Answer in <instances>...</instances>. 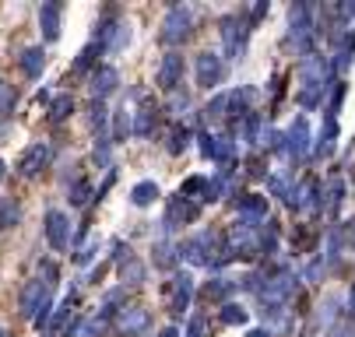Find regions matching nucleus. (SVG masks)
Wrapping results in <instances>:
<instances>
[{
    "instance_id": "nucleus-1",
    "label": "nucleus",
    "mask_w": 355,
    "mask_h": 337,
    "mask_svg": "<svg viewBox=\"0 0 355 337\" xmlns=\"http://www.w3.org/2000/svg\"><path fill=\"white\" fill-rule=\"evenodd\" d=\"M176 257L193 264V267H208V271H222L225 267V239L218 228H205L183 243H176Z\"/></svg>"
},
{
    "instance_id": "nucleus-2",
    "label": "nucleus",
    "mask_w": 355,
    "mask_h": 337,
    "mask_svg": "<svg viewBox=\"0 0 355 337\" xmlns=\"http://www.w3.org/2000/svg\"><path fill=\"white\" fill-rule=\"evenodd\" d=\"M218 35H222V60H243L246 46H250V21H246V11H225L218 18Z\"/></svg>"
},
{
    "instance_id": "nucleus-3",
    "label": "nucleus",
    "mask_w": 355,
    "mask_h": 337,
    "mask_svg": "<svg viewBox=\"0 0 355 337\" xmlns=\"http://www.w3.org/2000/svg\"><path fill=\"white\" fill-rule=\"evenodd\" d=\"M130 35H134V32H130V21L120 18L116 8H110L103 18H98V25H95V39H92V42L103 46V53L116 57V53H123L127 46H130Z\"/></svg>"
},
{
    "instance_id": "nucleus-4",
    "label": "nucleus",
    "mask_w": 355,
    "mask_h": 337,
    "mask_svg": "<svg viewBox=\"0 0 355 337\" xmlns=\"http://www.w3.org/2000/svg\"><path fill=\"white\" fill-rule=\"evenodd\" d=\"M288 42L295 46L299 57H310L317 46V28H313V4L299 0L288 8Z\"/></svg>"
},
{
    "instance_id": "nucleus-5",
    "label": "nucleus",
    "mask_w": 355,
    "mask_h": 337,
    "mask_svg": "<svg viewBox=\"0 0 355 337\" xmlns=\"http://www.w3.org/2000/svg\"><path fill=\"white\" fill-rule=\"evenodd\" d=\"M197 148L208 162L222 169H236V137L232 134H215V130H197Z\"/></svg>"
},
{
    "instance_id": "nucleus-6",
    "label": "nucleus",
    "mask_w": 355,
    "mask_h": 337,
    "mask_svg": "<svg viewBox=\"0 0 355 337\" xmlns=\"http://www.w3.org/2000/svg\"><path fill=\"white\" fill-rule=\"evenodd\" d=\"M113 264H116V274H120V284L123 288H141L144 281H148V267H144V260L130 250V246H123V239H113Z\"/></svg>"
},
{
    "instance_id": "nucleus-7",
    "label": "nucleus",
    "mask_w": 355,
    "mask_h": 337,
    "mask_svg": "<svg viewBox=\"0 0 355 337\" xmlns=\"http://www.w3.org/2000/svg\"><path fill=\"white\" fill-rule=\"evenodd\" d=\"M193 299H197V284H193V274H187V271H176V274H173V281L166 284V309H169V316H173V320H183V316L190 313Z\"/></svg>"
},
{
    "instance_id": "nucleus-8",
    "label": "nucleus",
    "mask_w": 355,
    "mask_h": 337,
    "mask_svg": "<svg viewBox=\"0 0 355 337\" xmlns=\"http://www.w3.org/2000/svg\"><path fill=\"white\" fill-rule=\"evenodd\" d=\"M190 35H193V11H190L187 4H173V8L166 11V18H162L159 39L169 46V50H176V46H183Z\"/></svg>"
},
{
    "instance_id": "nucleus-9",
    "label": "nucleus",
    "mask_w": 355,
    "mask_h": 337,
    "mask_svg": "<svg viewBox=\"0 0 355 337\" xmlns=\"http://www.w3.org/2000/svg\"><path fill=\"white\" fill-rule=\"evenodd\" d=\"M225 74H229V64L222 60V53L200 50V53L193 57V78H197V84H200V88L215 91V88L225 81Z\"/></svg>"
},
{
    "instance_id": "nucleus-10",
    "label": "nucleus",
    "mask_w": 355,
    "mask_h": 337,
    "mask_svg": "<svg viewBox=\"0 0 355 337\" xmlns=\"http://www.w3.org/2000/svg\"><path fill=\"white\" fill-rule=\"evenodd\" d=\"M320 194H324L320 179H317V176H306V179H299V183H295L292 197H288V208H292L295 215H317V211H324Z\"/></svg>"
},
{
    "instance_id": "nucleus-11",
    "label": "nucleus",
    "mask_w": 355,
    "mask_h": 337,
    "mask_svg": "<svg viewBox=\"0 0 355 337\" xmlns=\"http://www.w3.org/2000/svg\"><path fill=\"white\" fill-rule=\"evenodd\" d=\"M53 144L49 140H35V144H28V148L21 152V158H18V176L21 179H35V176H42L49 165H53Z\"/></svg>"
},
{
    "instance_id": "nucleus-12",
    "label": "nucleus",
    "mask_w": 355,
    "mask_h": 337,
    "mask_svg": "<svg viewBox=\"0 0 355 337\" xmlns=\"http://www.w3.org/2000/svg\"><path fill=\"white\" fill-rule=\"evenodd\" d=\"M310 148H313L310 120L306 116H295L292 127L285 130V158L288 162H302V158H310Z\"/></svg>"
},
{
    "instance_id": "nucleus-13",
    "label": "nucleus",
    "mask_w": 355,
    "mask_h": 337,
    "mask_svg": "<svg viewBox=\"0 0 355 337\" xmlns=\"http://www.w3.org/2000/svg\"><path fill=\"white\" fill-rule=\"evenodd\" d=\"M42 235H46V243L53 246L57 253L71 250V218H67V211L49 208V211L42 215Z\"/></svg>"
},
{
    "instance_id": "nucleus-14",
    "label": "nucleus",
    "mask_w": 355,
    "mask_h": 337,
    "mask_svg": "<svg viewBox=\"0 0 355 337\" xmlns=\"http://www.w3.org/2000/svg\"><path fill=\"white\" fill-rule=\"evenodd\" d=\"M113 327H116V334L120 337H141V334H148V327H151V313L144 309V306H137V302H123L120 309H116V316H113Z\"/></svg>"
},
{
    "instance_id": "nucleus-15",
    "label": "nucleus",
    "mask_w": 355,
    "mask_h": 337,
    "mask_svg": "<svg viewBox=\"0 0 355 337\" xmlns=\"http://www.w3.org/2000/svg\"><path fill=\"white\" fill-rule=\"evenodd\" d=\"M183 74H187L183 53H180V50H169V53H162V60H159V67H155V84L169 95V91L183 88Z\"/></svg>"
},
{
    "instance_id": "nucleus-16",
    "label": "nucleus",
    "mask_w": 355,
    "mask_h": 337,
    "mask_svg": "<svg viewBox=\"0 0 355 337\" xmlns=\"http://www.w3.org/2000/svg\"><path fill=\"white\" fill-rule=\"evenodd\" d=\"M53 292H57V288H53V284H46L42 277L25 281L21 295H18V309H21V316H25V320H32V316L39 313V306H42V302H53Z\"/></svg>"
},
{
    "instance_id": "nucleus-17",
    "label": "nucleus",
    "mask_w": 355,
    "mask_h": 337,
    "mask_svg": "<svg viewBox=\"0 0 355 337\" xmlns=\"http://www.w3.org/2000/svg\"><path fill=\"white\" fill-rule=\"evenodd\" d=\"M200 218V204H193V201H187V197H169L166 201V218H162V228L166 232H176V228H183V225H193Z\"/></svg>"
},
{
    "instance_id": "nucleus-18",
    "label": "nucleus",
    "mask_w": 355,
    "mask_h": 337,
    "mask_svg": "<svg viewBox=\"0 0 355 337\" xmlns=\"http://www.w3.org/2000/svg\"><path fill=\"white\" fill-rule=\"evenodd\" d=\"M232 204H236L239 221H246V225H264L268 221V211H271L268 197H261V194H236Z\"/></svg>"
},
{
    "instance_id": "nucleus-19",
    "label": "nucleus",
    "mask_w": 355,
    "mask_h": 337,
    "mask_svg": "<svg viewBox=\"0 0 355 337\" xmlns=\"http://www.w3.org/2000/svg\"><path fill=\"white\" fill-rule=\"evenodd\" d=\"M60 28H64V4L60 0H46L39 4V32H42V42L53 46L60 39Z\"/></svg>"
},
{
    "instance_id": "nucleus-20",
    "label": "nucleus",
    "mask_w": 355,
    "mask_h": 337,
    "mask_svg": "<svg viewBox=\"0 0 355 337\" xmlns=\"http://www.w3.org/2000/svg\"><path fill=\"white\" fill-rule=\"evenodd\" d=\"M116 88H120V71H116L113 64H98V67L92 71V78H88V91H92V99H95V102H106Z\"/></svg>"
},
{
    "instance_id": "nucleus-21",
    "label": "nucleus",
    "mask_w": 355,
    "mask_h": 337,
    "mask_svg": "<svg viewBox=\"0 0 355 337\" xmlns=\"http://www.w3.org/2000/svg\"><path fill=\"white\" fill-rule=\"evenodd\" d=\"M232 292H236V281L232 277H225V274H215L211 281H205V288L197 292V299L205 302V306H225V302H232Z\"/></svg>"
},
{
    "instance_id": "nucleus-22",
    "label": "nucleus",
    "mask_w": 355,
    "mask_h": 337,
    "mask_svg": "<svg viewBox=\"0 0 355 337\" xmlns=\"http://www.w3.org/2000/svg\"><path fill=\"white\" fill-rule=\"evenodd\" d=\"M159 116H162V106L155 99H148V95H141V109L134 113V130L130 137H151L159 127Z\"/></svg>"
},
{
    "instance_id": "nucleus-23",
    "label": "nucleus",
    "mask_w": 355,
    "mask_h": 337,
    "mask_svg": "<svg viewBox=\"0 0 355 337\" xmlns=\"http://www.w3.org/2000/svg\"><path fill=\"white\" fill-rule=\"evenodd\" d=\"M338 116H327L324 113V127H320V134H317V140H313V148H310V155L320 162V158H331L334 155V148H338Z\"/></svg>"
},
{
    "instance_id": "nucleus-24",
    "label": "nucleus",
    "mask_w": 355,
    "mask_h": 337,
    "mask_svg": "<svg viewBox=\"0 0 355 337\" xmlns=\"http://www.w3.org/2000/svg\"><path fill=\"white\" fill-rule=\"evenodd\" d=\"M236 137H243V140L250 144V148H261L264 137H268V123H264V116H261L257 109H253V113L236 127Z\"/></svg>"
},
{
    "instance_id": "nucleus-25",
    "label": "nucleus",
    "mask_w": 355,
    "mask_h": 337,
    "mask_svg": "<svg viewBox=\"0 0 355 337\" xmlns=\"http://www.w3.org/2000/svg\"><path fill=\"white\" fill-rule=\"evenodd\" d=\"M18 67L28 81H39L42 71H46V50L42 46H25V50L18 53Z\"/></svg>"
},
{
    "instance_id": "nucleus-26",
    "label": "nucleus",
    "mask_w": 355,
    "mask_h": 337,
    "mask_svg": "<svg viewBox=\"0 0 355 337\" xmlns=\"http://www.w3.org/2000/svg\"><path fill=\"white\" fill-rule=\"evenodd\" d=\"M98 57H103V46H98V42L81 46V53L71 64V78H92V71L98 67Z\"/></svg>"
},
{
    "instance_id": "nucleus-27",
    "label": "nucleus",
    "mask_w": 355,
    "mask_h": 337,
    "mask_svg": "<svg viewBox=\"0 0 355 337\" xmlns=\"http://www.w3.org/2000/svg\"><path fill=\"white\" fill-rule=\"evenodd\" d=\"M151 264H155V271L162 274H173L180 257H176V243H169V239H159L155 246H151Z\"/></svg>"
},
{
    "instance_id": "nucleus-28",
    "label": "nucleus",
    "mask_w": 355,
    "mask_h": 337,
    "mask_svg": "<svg viewBox=\"0 0 355 337\" xmlns=\"http://www.w3.org/2000/svg\"><path fill=\"white\" fill-rule=\"evenodd\" d=\"M345 194H348V190H345V179L334 172V176L327 179V186H324V194H320V201H324V211L338 218V211H341V204H345Z\"/></svg>"
},
{
    "instance_id": "nucleus-29",
    "label": "nucleus",
    "mask_w": 355,
    "mask_h": 337,
    "mask_svg": "<svg viewBox=\"0 0 355 337\" xmlns=\"http://www.w3.org/2000/svg\"><path fill=\"white\" fill-rule=\"evenodd\" d=\"M74 99L71 95H57V99H49V109H46V123L49 127H60V123H67L71 116H74Z\"/></svg>"
},
{
    "instance_id": "nucleus-30",
    "label": "nucleus",
    "mask_w": 355,
    "mask_h": 337,
    "mask_svg": "<svg viewBox=\"0 0 355 337\" xmlns=\"http://www.w3.org/2000/svg\"><path fill=\"white\" fill-rule=\"evenodd\" d=\"M159 197H162V190H159L155 179H141V183L130 186V204H134V208H151Z\"/></svg>"
},
{
    "instance_id": "nucleus-31",
    "label": "nucleus",
    "mask_w": 355,
    "mask_h": 337,
    "mask_svg": "<svg viewBox=\"0 0 355 337\" xmlns=\"http://www.w3.org/2000/svg\"><path fill=\"white\" fill-rule=\"evenodd\" d=\"M130 130H134V113L127 109V102L113 113V127H110V140L113 144H123L127 137H130Z\"/></svg>"
},
{
    "instance_id": "nucleus-32",
    "label": "nucleus",
    "mask_w": 355,
    "mask_h": 337,
    "mask_svg": "<svg viewBox=\"0 0 355 337\" xmlns=\"http://www.w3.org/2000/svg\"><path fill=\"white\" fill-rule=\"evenodd\" d=\"M190 140H193V130L183 127V123H173L169 134H166V152H169V155H183V152L190 148Z\"/></svg>"
},
{
    "instance_id": "nucleus-33",
    "label": "nucleus",
    "mask_w": 355,
    "mask_h": 337,
    "mask_svg": "<svg viewBox=\"0 0 355 337\" xmlns=\"http://www.w3.org/2000/svg\"><path fill=\"white\" fill-rule=\"evenodd\" d=\"M180 197H187L193 204H205V197H208V176H187L180 183Z\"/></svg>"
},
{
    "instance_id": "nucleus-34",
    "label": "nucleus",
    "mask_w": 355,
    "mask_h": 337,
    "mask_svg": "<svg viewBox=\"0 0 355 337\" xmlns=\"http://www.w3.org/2000/svg\"><path fill=\"white\" fill-rule=\"evenodd\" d=\"M67 201H71V208H92L95 204V190H92V183L88 179H78V183H71L67 186Z\"/></svg>"
},
{
    "instance_id": "nucleus-35",
    "label": "nucleus",
    "mask_w": 355,
    "mask_h": 337,
    "mask_svg": "<svg viewBox=\"0 0 355 337\" xmlns=\"http://www.w3.org/2000/svg\"><path fill=\"white\" fill-rule=\"evenodd\" d=\"M92 158H95L98 169H113V140H110V130H106V134H95Z\"/></svg>"
},
{
    "instance_id": "nucleus-36",
    "label": "nucleus",
    "mask_w": 355,
    "mask_h": 337,
    "mask_svg": "<svg viewBox=\"0 0 355 337\" xmlns=\"http://www.w3.org/2000/svg\"><path fill=\"white\" fill-rule=\"evenodd\" d=\"M18 99H21V95H18V84H11V81L0 78V116L11 120L15 109H18Z\"/></svg>"
},
{
    "instance_id": "nucleus-37",
    "label": "nucleus",
    "mask_w": 355,
    "mask_h": 337,
    "mask_svg": "<svg viewBox=\"0 0 355 337\" xmlns=\"http://www.w3.org/2000/svg\"><path fill=\"white\" fill-rule=\"evenodd\" d=\"M193 102H190V91L187 88H176V91H169V102H166V113L169 116H176V123H183V116H187V109H190Z\"/></svg>"
},
{
    "instance_id": "nucleus-38",
    "label": "nucleus",
    "mask_w": 355,
    "mask_h": 337,
    "mask_svg": "<svg viewBox=\"0 0 355 337\" xmlns=\"http://www.w3.org/2000/svg\"><path fill=\"white\" fill-rule=\"evenodd\" d=\"M21 221V204L15 197H0V232H8Z\"/></svg>"
},
{
    "instance_id": "nucleus-39",
    "label": "nucleus",
    "mask_w": 355,
    "mask_h": 337,
    "mask_svg": "<svg viewBox=\"0 0 355 337\" xmlns=\"http://www.w3.org/2000/svg\"><path fill=\"white\" fill-rule=\"evenodd\" d=\"M88 127L95 130V134H106L110 130V109H106V102H88Z\"/></svg>"
},
{
    "instance_id": "nucleus-40",
    "label": "nucleus",
    "mask_w": 355,
    "mask_h": 337,
    "mask_svg": "<svg viewBox=\"0 0 355 337\" xmlns=\"http://www.w3.org/2000/svg\"><path fill=\"white\" fill-rule=\"evenodd\" d=\"M246 320H250V313H246L239 302H225V306L218 309V323H222V327H243Z\"/></svg>"
},
{
    "instance_id": "nucleus-41",
    "label": "nucleus",
    "mask_w": 355,
    "mask_h": 337,
    "mask_svg": "<svg viewBox=\"0 0 355 337\" xmlns=\"http://www.w3.org/2000/svg\"><path fill=\"white\" fill-rule=\"evenodd\" d=\"M225 102H229V91H218L215 99L205 106V120L208 123H225Z\"/></svg>"
},
{
    "instance_id": "nucleus-42",
    "label": "nucleus",
    "mask_w": 355,
    "mask_h": 337,
    "mask_svg": "<svg viewBox=\"0 0 355 337\" xmlns=\"http://www.w3.org/2000/svg\"><path fill=\"white\" fill-rule=\"evenodd\" d=\"M268 190L275 197H282L285 204H288V197H292V190H295V183L288 179V176H282V172H275V176H268Z\"/></svg>"
},
{
    "instance_id": "nucleus-43",
    "label": "nucleus",
    "mask_w": 355,
    "mask_h": 337,
    "mask_svg": "<svg viewBox=\"0 0 355 337\" xmlns=\"http://www.w3.org/2000/svg\"><path fill=\"white\" fill-rule=\"evenodd\" d=\"M103 250V239H92V243H81V246H74V264L78 267H88L92 260H95V253Z\"/></svg>"
},
{
    "instance_id": "nucleus-44",
    "label": "nucleus",
    "mask_w": 355,
    "mask_h": 337,
    "mask_svg": "<svg viewBox=\"0 0 355 337\" xmlns=\"http://www.w3.org/2000/svg\"><path fill=\"white\" fill-rule=\"evenodd\" d=\"M246 176L250 179H268V155H250L246 158Z\"/></svg>"
},
{
    "instance_id": "nucleus-45",
    "label": "nucleus",
    "mask_w": 355,
    "mask_h": 337,
    "mask_svg": "<svg viewBox=\"0 0 355 337\" xmlns=\"http://www.w3.org/2000/svg\"><path fill=\"white\" fill-rule=\"evenodd\" d=\"M187 337H211V330H208V316H205V313H193V316H190V323H187Z\"/></svg>"
},
{
    "instance_id": "nucleus-46",
    "label": "nucleus",
    "mask_w": 355,
    "mask_h": 337,
    "mask_svg": "<svg viewBox=\"0 0 355 337\" xmlns=\"http://www.w3.org/2000/svg\"><path fill=\"white\" fill-rule=\"evenodd\" d=\"M268 11H271V4H268V0H257V4H253V8L246 11V21H250V28H257V25L268 18Z\"/></svg>"
},
{
    "instance_id": "nucleus-47",
    "label": "nucleus",
    "mask_w": 355,
    "mask_h": 337,
    "mask_svg": "<svg viewBox=\"0 0 355 337\" xmlns=\"http://www.w3.org/2000/svg\"><path fill=\"white\" fill-rule=\"evenodd\" d=\"M338 239H341V250H352L355 253V218L338 228Z\"/></svg>"
},
{
    "instance_id": "nucleus-48",
    "label": "nucleus",
    "mask_w": 355,
    "mask_h": 337,
    "mask_svg": "<svg viewBox=\"0 0 355 337\" xmlns=\"http://www.w3.org/2000/svg\"><path fill=\"white\" fill-rule=\"evenodd\" d=\"M327 274V264H324V257L317 253L313 260H310V267H306V274H302V277H306V281H320Z\"/></svg>"
},
{
    "instance_id": "nucleus-49",
    "label": "nucleus",
    "mask_w": 355,
    "mask_h": 337,
    "mask_svg": "<svg viewBox=\"0 0 355 337\" xmlns=\"http://www.w3.org/2000/svg\"><path fill=\"white\" fill-rule=\"evenodd\" d=\"M331 337H355V327L352 323H338V327H331Z\"/></svg>"
},
{
    "instance_id": "nucleus-50",
    "label": "nucleus",
    "mask_w": 355,
    "mask_h": 337,
    "mask_svg": "<svg viewBox=\"0 0 355 337\" xmlns=\"http://www.w3.org/2000/svg\"><path fill=\"white\" fill-rule=\"evenodd\" d=\"M246 337H275L268 327H253V330H246Z\"/></svg>"
},
{
    "instance_id": "nucleus-51",
    "label": "nucleus",
    "mask_w": 355,
    "mask_h": 337,
    "mask_svg": "<svg viewBox=\"0 0 355 337\" xmlns=\"http://www.w3.org/2000/svg\"><path fill=\"white\" fill-rule=\"evenodd\" d=\"M155 337H180V330H176V327H162Z\"/></svg>"
},
{
    "instance_id": "nucleus-52",
    "label": "nucleus",
    "mask_w": 355,
    "mask_h": 337,
    "mask_svg": "<svg viewBox=\"0 0 355 337\" xmlns=\"http://www.w3.org/2000/svg\"><path fill=\"white\" fill-rule=\"evenodd\" d=\"M348 313H352V316H355V284H352V288H348Z\"/></svg>"
},
{
    "instance_id": "nucleus-53",
    "label": "nucleus",
    "mask_w": 355,
    "mask_h": 337,
    "mask_svg": "<svg viewBox=\"0 0 355 337\" xmlns=\"http://www.w3.org/2000/svg\"><path fill=\"white\" fill-rule=\"evenodd\" d=\"M4 176H8V165H4V158H0V183H4Z\"/></svg>"
},
{
    "instance_id": "nucleus-54",
    "label": "nucleus",
    "mask_w": 355,
    "mask_h": 337,
    "mask_svg": "<svg viewBox=\"0 0 355 337\" xmlns=\"http://www.w3.org/2000/svg\"><path fill=\"white\" fill-rule=\"evenodd\" d=\"M0 337H11V330H8V327H0Z\"/></svg>"
}]
</instances>
